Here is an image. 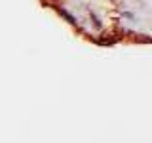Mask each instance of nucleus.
I'll list each match as a JSON object with an SVG mask.
<instances>
[{
    "instance_id": "1",
    "label": "nucleus",
    "mask_w": 152,
    "mask_h": 143,
    "mask_svg": "<svg viewBox=\"0 0 152 143\" xmlns=\"http://www.w3.org/2000/svg\"><path fill=\"white\" fill-rule=\"evenodd\" d=\"M57 12H59V15H61V17H65L66 21L70 23V25H78V19H76L70 12H66L65 8H57Z\"/></svg>"
}]
</instances>
